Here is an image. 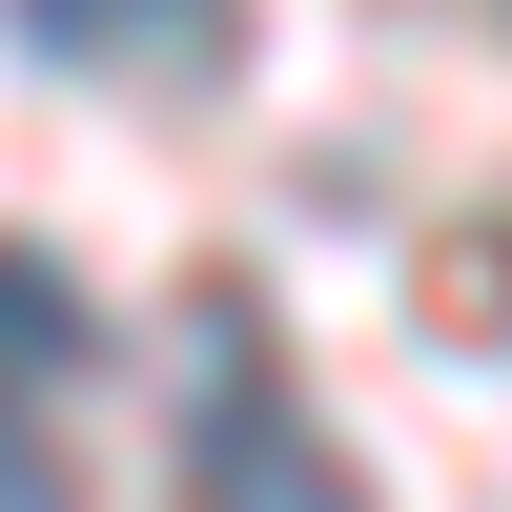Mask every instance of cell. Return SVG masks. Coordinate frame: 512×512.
<instances>
[{"label": "cell", "instance_id": "cell-1", "mask_svg": "<svg viewBox=\"0 0 512 512\" xmlns=\"http://www.w3.org/2000/svg\"><path fill=\"white\" fill-rule=\"evenodd\" d=\"M185 512H369L349 451L287 410L267 308H246V287H205V308H185Z\"/></svg>", "mask_w": 512, "mask_h": 512}, {"label": "cell", "instance_id": "cell-2", "mask_svg": "<svg viewBox=\"0 0 512 512\" xmlns=\"http://www.w3.org/2000/svg\"><path fill=\"white\" fill-rule=\"evenodd\" d=\"M21 41L41 62H123V82H164V62H226V0H21Z\"/></svg>", "mask_w": 512, "mask_h": 512}, {"label": "cell", "instance_id": "cell-3", "mask_svg": "<svg viewBox=\"0 0 512 512\" xmlns=\"http://www.w3.org/2000/svg\"><path fill=\"white\" fill-rule=\"evenodd\" d=\"M41 369H82V287L41 246H0V390H41Z\"/></svg>", "mask_w": 512, "mask_h": 512}, {"label": "cell", "instance_id": "cell-4", "mask_svg": "<svg viewBox=\"0 0 512 512\" xmlns=\"http://www.w3.org/2000/svg\"><path fill=\"white\" fill-rule=\"evenodd\" d=\"M0 512H62V451L41 431H0Z\"/></svg>", "mask_w": 512, "mask_h": 512}]
</instances>
